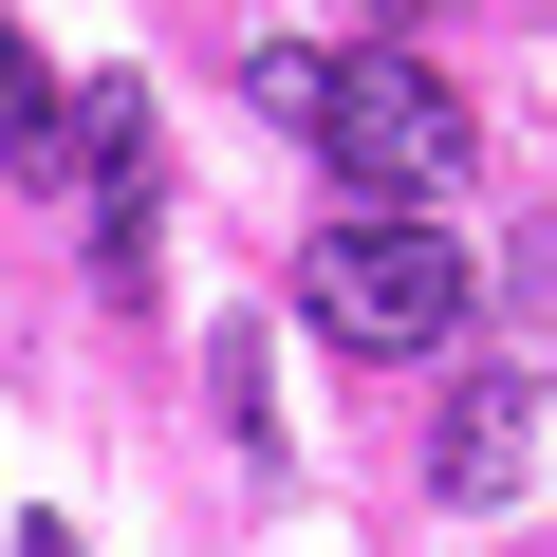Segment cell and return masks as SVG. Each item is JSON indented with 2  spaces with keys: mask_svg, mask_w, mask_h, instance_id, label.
<instances>
[{
  "mask_svg": "<svg viewBox=\"0 0 557 557\" xmlns=\"http://www.w3.org/2000/svg\"><path fill=\"white\" fill-rule=\"evenodd\" d=\"M298 298H317V335L335 354H446L465 335V242L428 223V205H335L317 223V260H298Z\"/></svg>",
  "mask_w": 557,
  "mask_h": 557,
  "instance_id": "6da1fadb",
  "label": "cell"
},
{
  "mask_svg": "<svg viewBox=\"0 0 557 557\" xmlns=\"http://www.w3.org/2000/svg\"><path fill=\"white\" fill-rule=\"evenodd\" d=\"M317 149H335V186H354V205H428V186H446L483 131H465L446 57L372 38V57H335V75H317Z\"/></svg>",
  "mask_w": 557,
  "mask_h": 557,
  "instance_id": "7a4b0ae2",
  "label": "cell"
},
{
  "mask_svg": "<svg viewBox=\"0 0 557 557\" xmlns=\"http://www.w3.org/2000/svg\"><path fill=\"white\" fill-rule=\"evenodd\" d=\"M520 465H539V391H520V372H465V409H446L428 483H446V502H502Z\"/></svg>",
  "mask_w": 557,
  "mask_h": 557,
  "instance_id": "3957f363",
  "label": "cell"
},
{
  "mask_svg": "<svg viewBox=\"0 0 557 557\" xmlns=\"http://www.w3.org/2000/svg\"><path fill=\"white\" fill-rule=\"evenodd\" d=\"M57 112H75V94H57V75L20 57V38H0V168H20V186H75V149H57Z\"/></svg>",
  "mask_w": 557,
  "mask_h": 557,
  "instance_id": "277c9868",
  "label": "cell"
},
{
  "mask_svg": "<svg viewBox=\"0 0 557 557\" xmlns=\"http://www.w3.org/2000/svg\"><path fill=\"white\" fill-rule=\"evenodd\" d=\"M317 75H335V57H298V38H278V57H242V94H260L278 131H317Z\"/></svg>",
  "mask_w": 557,
  "mask_h": 557,
  "instance_id": "5b68a950",
  "label": "cell"
}]
</instances>
